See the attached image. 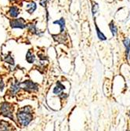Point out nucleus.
Returning <instances> with one entry per match:
<instances>
[{
	"mask_svg": "<svg viewBox=\"0 0 130 131\" xmlns=\"http://www.w3.org/2000/svg\"><path fill=\"white\" fill-rule=\"evenodd\" d=\"M17 116L19 123L23 127L28 126L32 120V118H33L31 110L29 107H24L20 108L17 112Z\"/></svg>",
	"mask_w": 130,
	"mask_h": 131,
	"instance_id": "f257e3e1",
	"label": "nucleus"
},
{
	"mask_svg": "<svg viewBox=\"0 0 130 131\" xmlns=\"http://www.w3.org/2000/svg\"><path fill=\"white\" fill-rule=\"evenodd\" d=\"M0 114L3 116L13 120V107L9 103L3 102L0 107Z\"/></svg>",
	"mask_w": 130,
	"mask_h": 131,
	"instance_id": "f03ea898",
	"label": "nucleus"
},
{
	"mask_svg": "<svg viewBox=\"0 0 130 131\" xmlns=\"http://www.w3.org/2000/svg\"><path fill=\"white\" fill-rule=\"evenodd\" d=\"M20 88H23L28 92H35L39 90V86L38 84L35 83L34 82H31L30 80H26L23 83H20Z\"/></svg>",
	"mask_w": 130,
	"mask_h": 131,
	"instance_id": "7ed1b4c3",
	"label": "nucleus"
},
{
	"mask_svg": "<svg viewBox=\"0 0 130 131\" xmlns=\"http://www.w3.org/2000/svg\"><path fill=\"white\" fill-rule=\"evenodd\" d=\"M9 25L12 28H21L24 29L27 27L26 21L24 18H17V19H10Z\"/></svg>",
	"mask_w": 130,
	"mask_h": 131,
	"instance_id": "20e7f679",
	"label": "nucleus"
},
{
	"mask_svg": "<svg viewBox=\"0 0 130 131\" xmlns=\"http://www.w3.org/2000/svg\"><path fill=\"white\" fill-rule=\"evenodd\" d=\"M8 14L12 18H15V17H17V16L20 14V9H19V8L17 6H10L9 9Z\"/></svg>",
	"mask_w": 130,
	"mask_h": 131,
	"instance_id": "39448f33",
	"label": "nucleus"
},
{
	"mask_svg": "<svg viewBox=\"0 0 130 131\" xmlns=\"http://www.w3.org/2000/svg\"><path fill=\"white\" fill-rule=\"evenodd\" d=\"M0 131H13V128L9 123L2 121L0 123Z\"/></svg>",
	"mask_w": 130,
	"mask_h": 131,
	"instance_id": "423d86ee",
	"label": "nucleus"
},
{
	"mask_svg": "<svg viewBox=\"0 0 130 131\" xmlns=\"http://www.w3.org/2000/svg\"><path fill=\"white\" fill-rule=\"evenodd\" d=\"M123 44L126 47V57L127 59L129 60L130 58V39L129 38H126L123 40Z\"/></svg>",
	"mask_w": 130,
	"mask_h": 131,
	"instance_id": "0eeeda50",
	"label": "nucleus"
},
{
	"mask_svg": "<svg viewBox=\"0 0 130 131\" xmlns=\"http://www.w3.org/2000/svg\"><path fill=\"white\" fill-rule=\"evenodd\" d=\"M20 89V83L18 82H14L13 83V84L10 86V92H11L12 94H14L16 93H17Z\"/></svg>",
	"mask_w": 130,
	"mask_h": 131,
	"instance_id": "6e6552de",
	"label": "nucleus"
},
{
	"mask_svg": "<svg viewBox=\"0 0 130 131\" xmlns=\"http://www.w3.org/2000/svg\"><path fill=\"white\" fill-rule=\"evenodd\" d=\"M35 60V55L33 54V53L31 52V50H29L26 54V61L29 64H32V63H34Z\"/></svg>",
	"mask_w": 130,
	"mask_h": 131,
	"instance_id": "1a4fd4ad",
	"label": "nucleus"
},
{
	"mask_svg": "<svg viewBox=\"0 0 130 131\" xmlns=\"http://www.w3.org/2000/svg\"><path fill=\"white\" fill-rule=\"evenodd\" d=\"M27 27L28 28V31H30L31 34L33 35H39V31H38V29L36 28V26L35 24L31 23L30 24L27 25Z\"/></svg>",
	"mask_w": 130,
	"mask_h": 131,
	"instance_id": "9d476101",
	"label": "nucleus"
},
{
	"mask_svg": "<svg viewBox=\"0 0 130 131\" xmlns=\"http://www.w3.org/2000/svg\"><path fill=\"white\" fill-rule=\"evenodd\" d=\"M37 8V5L35 2H31L29 5L27 6V8H26V10L27 12H28L30 14L33 13L35 12V10Z\"/></svg>",
	"mask_w": 130,
	"mask_h": 131,
	"instance_id": "9b49d317",
	"label": "nucleus"
},
{
	"mask_svg": "<svg viewBox=\"0 0 130 131\" xmlns=\"http://www.w3.org/2000/svg\"><path fill=\"white\" fill-rule=\"evenodd\" d=\"M63 90H64V86L61 83H57V86L53 88V94H59L63 91Z\"/></svg>",
	"mask_w": 130,
	"mask_h": 131,
	"instance_id": "f8f14e48",
	"label": "nucleus"
},
{
	"mask_svg": "<svg viewBox=\"0 0 130 131\" xmlns=\"http://www.w3.org/2000/svg\"><path fill=\"white\" fill-rule=\"evenodd\" d=\"M54 24H59L61 27V33H64V28H65V20L64 18H61L58 20H55L53 22Z\"/></svg>",
	"mask_w": 130,
	"mask_h": 131,
	"instance_id": "ddd939ff",
	"label": "nucleus"
},
{
	"mask_svg": "<svg viewBox=\"0 0 130 131\" xmlns=\"http://www.w3.org/2000/svg\"><path fill=\"white\" fill-rule=\"evenodd\" d=\"M95 25H96V34H97V36H98V38H99V39H100V40H102V41H104V40H106V39H107L106 36L104 35V33H103V32H101V31H100V30L99 29L98 26L96 25V23H95Z\"/></svg>",
	"mask_w": 130,
	"mask_h": 131,
	"instance_id": "4468645a",
	"label": "nucleus"
},
{
	"mask_svg": "<svg viewBox=\"0 0 130 131\" xmlns=\"http://www.w3.org/2000/svg\"><path fill=\"white\" fill-rule=\"evenodd\" d=\"M109 28H110V30L111 31L113 36H115L118 33V29H117L116 25L115 24V23H114V21H111V22L109 24Z\"/></svg>",
	"mask_w": 130,
	"mask_h": 131,
	"instance_id": "2eb2a0df",
	"label": "nucleus"
},
{
	"mask_svg": "<svg viewBox=\"0 0 130 131\" xmlns=\"http://www.w3.org/2000/svg\"><path fill=\"white\" fill-rule=\"evenodd\" d=\"M5 61L10 64H14V59L11 56V53H9L5 57Z\"/></svg>",
	"mask_w": 130,
	"mask_h": 131,
	"instance_id": "dca6fc26",
	"label": "nucleus"
},
{
	"mask_svg": "<svg viewBox=\"0 0 130 131\" xmlns=\"http://www.w3.org/2000/svg\"><path fill=\"white\" fill-rule=\"evenodd\" d=\"M50 1V0H40V2H39V4L41 5V6L42 7H46V5H47V2Z\"/></svg>",
	"mask_w": 130,
	"mask_h": 131,
	"instance_id": "f3484780",
	"label": "nucleus"
},
{
	"mask_svg": "<svg viewBox=\"0 0 130 131\" xmlns=\"http://www.w3.org/2000/svg\"><path fill=\"white\" fill-rule=\"evenodd\" d=\"M98 5H97L96 3H95V4H93V14L94 15L96 13V11L98 10Z\"/></svg>",
	"mask_w": 130,
	"mask_h": 131,
	"instance_id": "a211bd4d",
	"label": "nucleus"
},
{
	"mask_svg": "<svg viewBox=\"0 0 130 131\" xmlns=\"http://www.w3.org/2000/svg\"><path fill=\"white\" fill-rule=\"evenodd\" d=\"M4 86H5L4 82H3V80H2V78H0V91H2L3 90Z\"/></svg>",
	"mask_w": 130,
	"mask_h": 131,
	"instance_id": "6ab92c4d",
	"label": "nucleus"
},
{
	"mask_svg": "<svg viewBox=\"0 0 130 131\" xmlns=\"http://www.w3.org/2000/svg\"><path fill=\"white\" fill-rule=\"evenodd\" d=\"M9 1H10V2H15V1H17V0H9Z\"/></svg>",
	"mask_w": 130,
	"mask_h": 131,
	"instance_id": "aec40b11",
	"label": "nucleus"
},
{
	"mask_svg": "<svg viewBox=\"0 0 130 131\" xmlns=\"http://www.w3.org/2000/svg\"><path fill=\"white\" fill-rule=\"evenodd\" d=\"M129 116H130V113H129Z\"/></svg>",
	"mask_w": 130,
	"mask_h": 131,
	"instance_id": "412c9836",
	"label": "nucleus"
}]
</instances>
